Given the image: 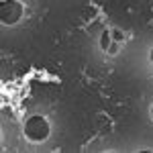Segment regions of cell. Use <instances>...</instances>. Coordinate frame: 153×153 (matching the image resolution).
Masks as SVG:
<instances>
[{"label": "cell", "mask_w": 153, "mask_h": 153, "mask_svg": "<svg viewBox=\"0 0 153 153\" xmlns=\"http://www.w3.org/2000/svg\"><path fill=\"white\" fill-rule=\"evenodd\" d=\"M23 133L31 143H43L49 137V133H51V125H49V120L45 117L35 114V117L27 118V123H25V127H23Z\"/></svg>", "instance_id": "6da1fadb"}, {"label": "cell", "mask_w": 153, "mask_h": 153, "mask_svg": "<svg viewBox=\"0 0 153 153\" xmlns=\"http://www.w3.org/2000/svg\"><path fill=\"white\" fill-rule=\"evenodd\" d=\"M21 14H23L21 2H16V0H4V2H2V23L4 25L19 23Z\"/></svg>", "instance_id": "7a4b0ae2"}, {"label": "cell", "mask_w": 153, "mask_h": 153, "mask_svg": "<svg viewBox=\"0 0 153 153\" xmlns=\"http://www.w3.org/2000/svg\"><path fill=\"white\" fill-rule=\"evenodd\" d=\"M110 43H112V35H110V29H106L104 33L100 35V47L104 49V51H108Z\"/></svg>", "instance_id": "3957f363"}, {"label": "cell", "mask_w": 153, "mask_h": 153, "mask_svg": "<svg viewBox=\"0 0 153 153\" xmlns=\"http://www.w3.org/2000/svg\"><path fill=\"white\" fill-rule=\"evenodd\" d=\"M110 35H112V41H118V43L125 41V33L118 31V29H110Z\"/></svg>", "instance_id": "277c9868"}, {"label": "cell", "mask_w": 153, "mask_h": 153, "mask_svg": "<svg viewBox=\"0 0 153 153\" xmlns=\"http://www.w3.org/2000/svg\"><path fill=\"white\" fill-rule=\"evenodd\" d=\"M118 49H120V43H118V41H112L106 53H110V55H117V53H118Z\"/></svg>", "instance_id": "5b68a950"}, {"label": "cell", "mask_w": 153, "mask_h": 153, "mask_svg": "<svg viewBox=\"0 0 153 153\" xmlns=\"http://www.w3.org/2000/svg\"><path fill=\"white\" fill-rule=\"evenodd\" d=\"M149 57H151V63H153V49H151V53H149Z\"/></svg>", "instance_id": "8992f818"}, {"label": "cell", "mask_w": 153, "mask_h": 153, "mask_svg": "<svg viewBox=\"0 0 153 153\" xmlns=\"http://www.w3.org/2000/svg\"><path fill=\"white\" fill-rule=\"evenodd\" d=\"M151 118H153V106H151Z\"/></svg>", "instance_id": "52a82bcc"}]
</instances>
